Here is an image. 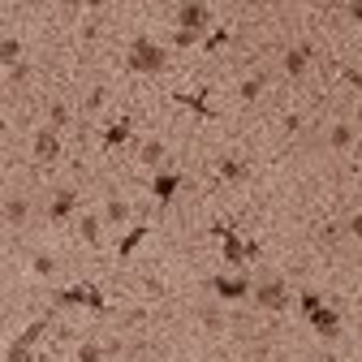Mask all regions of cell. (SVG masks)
I'll list each match as a JSON object with an SVG mask.
<instances>
[{
	"label": "cell",
	"instance_id": "cell-8",
	"mask_svg": "<svg viewBox=\"0 0 362 362\" xmlns=\"http://www.w3.org/2000/svg\"><path fill=\"white\" fill-rule=\"evenodd\" d=\"M259 302L268 306V310H285L289 293H285V285H281V281H263V285H259Z\"/></svg>",
	"mask_w": 362,
	"mask_h": 362
},
{
	"label": "cell",
	"instance_id": "cell-31",
	"mask_svg": "<svg viewBox=\"0 0 362 362\" xmlns=\"http://www.w3.org/2000/svg\"><path fill=\"white\" fill-rule=\"evenodd\" d=\"M350 233H354V237H362V211H358V216L350 220Z\"/></svg>",
	"mask_w": 362,
	"mask_h": 362
},
{
	"label": "cell",
	"instance_id": "cell-19",
	"mask_svg": "<svg viewBox=\"0 0 362 362\" xmlns=\"http://www.w3.org/2000/svg\"><path fill=\"white\" fill-rule=\"evenodd\" d=\"M125 216H129V203H125V199H108L104 220H108V224H125Z\"/></svg>",
	"mask_w": 362,
	"mask_h": 362
},
{
	"label": "cell",
	"instance_id": "cell-1",
	"mask_svg": "<svg viewBox=\"0 0 362 362\" xmlns=\"http://www.w3.org/2000/svg\"><path fill=\"white\" fill-rule=\"evenodd\" d=\"M125 65H129L134 74H160V70H164V47H160L156 39L138 35L134 47H129V56H125Z\"/></svg>",
	"mask_w": 362,
	"mask_h": 362
},
{
	"label": "cell",
	"instance_id": "cell-17",
	"mask_svg": "<svg viewBox=\"0 0 362 362\" xmlns=\"http://www.w3.org/2000/svg\"><path fill=\"white\" fill-rule=\"evenodd\" d=\"M0 61H5L9 70H18V65H22V43L13 39V35H9L5 43H0Z\"/></svg>",
	"mask_w": 362,
	"mask_h": 362
},
{
	"label": "cell",
	"instance_id": "cell-11",
	"mask_svg": "<svg viewBox=\"0 0 362 362\" xmlns=\"http://www.w3.org/2000/svg\"><path fill=\"white\" fill-rule=\"evenodd\" d=\"M177 186H181V177L177 173H160L156 181H151V194L160 203H173V194H177Z\"/></svg>",
	"mask_w": 362,
	"mask_h": 362
},
{
	"label": "cell",
	"instance_id": "cell-16",
	"mask_svg": "<svg viewBox=\"0 0 362 362\" xmlns=\"http://www.w3.org/2000/svg\"><path fill=\"white\" fill-rule=\"evenodd\" d=\"M26 211H30V207H26V199H18V194H13V199H5V220H9L13 228L26 220Z\"/></svg>",
	"mask_w": 362,
	"mask_h": 362
},
{
	"label": "cell",
	"instance_id": "cell-33",
	"mask_svg": "<svg viewBox=\"0 0 362 362\" xmlns=\"http://www.w3.org/2000/svg\"><path fill=\"white\" fill-rule=\"evenodd\" d=\"M328 362H341V358H328Z\"/></svg>",
	"mask_w": 362,
	"mask_h": 362
},
{
	"label": "cell",
	"instance_id": "cell-2",
	"mask_svg": "<svg viewBox=\"0 0 362 362\" xmlns=\"http://www.w3.org/2000/svg\"><path fill=\"white\" fill-rule=\"evenodd\" d=\"M56 306H91V310H108L104 293L95 285H74V289H56Z\"/></svg>",
	"mask_w": 362,
	"mask_h": 362
},
{
	"label": "cell",
	"instance_id": "cell-4",
	"mask_svg": "<svg viewBox=\"0 0 362 362\" xmlns=\"http://www.w3.org/2000/svg\"><path fill=\"white\" fill-rule=\"evenodd\" d=\"M47 323H52V319H35V323H30L26 332H22L18 341H13V350H9V362H30V345H35V341L47 332Z\"/></svg>",
	"mask_w": 362,
	"mask_h": 362
},
{
	"label": "cell",
	"instance_id": "cell-30",
	"mask_svg": "<svg viewBox=\"0 0 362 362\" xmlns=\"http://www.w3.org/2000/svg\"><path fill=\"white\" fill-rule=\"evenodd\" d=\"M203 319H207V328H220V310H216V306H207V310H203Z\"/></svg>",
	"mask_w": 362,
	"mask_h": 362
},
{
	"label": "cell",
	"instance_id": "cell-23",
	"mask_svg": "<svg viewBox=\"0 0 362 362\" xmlns=\"http://www.w3.org/2000/svg\"><path fill=\"white\" fill-rule=\"evenodd\" d=\"M350 142H354V129L350 125H332V147H337V151H345Z\"/></svg>",
	"mask_w": 362,
	"mask_h": 362
},
{
	"label": "cell",
	"instance_id": "cell-15",
	"mask_svg": "<svg viewBox=\"0 0 362 362\" xmlns=\"http://www.w3.org/2000/svg\"><path fill=\"white\" fill-rule=\"evenodd\" d=\"M160 160H164V142H160V138H151V142L138 147V164H147V169H160Z\"/></svg>",
	"mask_w": 362,
	"mask_h": 362
},
{
	"label": "cell",
	"instance_id": "cell-7",
	"mask_svg": "<svg viewBox=\"0 0 362 362\" xmlns=\"http://www.w3.org/2000/svg\"><path fill=\"white\" fill-rule=\"evenodd\" d=\"M211 289H216V298H224V302L246 298V293H251V285H246L242 276H216V281H211Z\"/></svg>",
	"mask_w": 362,
	"mask_h": 362
},
{
	"label": "cell",
	"instance_id": "cell-21",
	"mask_svg": "<svg viewBox=\"0 0 362 362\" xmlns=\"http://www.w3.org/2000/svg\"><path fill=\"white\" fill-rule=\"evenodd\" d=\"M220 177L224 181H242L246 177V164L242 160H220Z\"/></svg>",
	"mask_w": 362,
	"mask_h": 362
},
{
	"label": "cell",
	"instance_id": "cell-14",
	"mask_svg": "<svg viewBox=\"0 0 362 362\" xmlns=\"http://www.w3.org/2000/svg\"><path fill=\"white\" fill-rule=\"evenodd\" d=\"M177 104H186V108H194V117H216V112H211V104H207V95L199 91V95H186V91H177L173 95Z\"/></svg>",
	"mask_w": 362,
	"mask_h": 362
},
{
	"label": "cell",
	"instance_id": "cell-20",
	"mask_svg": "<svg viewBox=\"0 0 362 362\" xmlns=\"http://www.w3.org/2000/svg\"><path fill=\"white\" fill-rule=\"evenodd\" d=\"M78 237L91 242V246H100V220H95V216H82V220H78Z\"/></svg>",
	"mask_w": 362,
	"mask_h": 362
},
{
	"label": "cell",
	"instance_id": "cell-10",
	"mask_svg": "<svg viewBox=\"0 0 362 362\" xmlns=\"http://www.w3.org/2000/svg\"><path fill=\"white\" fill-rule=\"evenodd\" d=\"M129 134H134V121H129V117H121V121H112V125L104 129V151H112V147H121V142H129Z\"/></svg>",
	"mask_w": 362,
	"mask_h": 362
},
{
	"label": "cell",
	"instance_id": "cell-29",
	"mask_svg": "<svg viewBox=\"0 0 362 362\" xmlns=\"http://www.w3.org/2000/svg\"><path fill=\"white\" fill-rule=\"evenodd\" d=\"M220 43H228V26H220V30H216V35H211V39H207V52H216V47H220Z\"/></svg>",
	"mask_w": 362,
	"mask_h": 362
},
{
	"label": "cell",
	"instance_id": "cell-6",
	"mask_svg": "<svg viewBox=\"0 0 362 362\" xmlns=\"http://www.w3.org/2000/svg\"><path fill=\"white\" fill-rule=\"evenodd\" d=\"M56 156H61V129L43 125L39 134H35V160H39V164H52Z\"/></svg>",
	"mask_w": 362,
	"mask_h": 362
},
{
	"label": "cell",
	"instance_id": "cell-26",
	"mask_svg": "<svg viewBox=\"0 0 362 362\" xmlns=\"http://www.w3.org/2000/svg\"><path fill=\"white\" fill-rule=\"evenodd\" d=\"M65 121H70V108H65V104H52V112H47V125H52V129H61Z\"/></svg>",
	"mask_w": 362,
	"mask_h": 362
},
{
	"label": "cell",
	"instance_id": "cell-27",
	"mask_svg": "<svg viewBox=\"0 0 362 362\" xmlns=\"http://www.w3.org/2000/svg\"><path fill=\"white\" fill-rule=\"evenodd\" d=\"M259 91H263L259 78H246V82H242V100H259Z\"/></svg>",
	"mask_w": 362,
	"mask_h": 362
},
{
	"label": "cell",
	"instance_id": "cell-28",
	"mask_svg": "<svg viewBox=\"0 0 362 362\" xmlns=\"http://www.w3.org/2000/svg\"><path fill=\"white\" fill-rule=\"evenodd\" d=\"M35 272H39V276H52V272H56V263L47 259V255H35Z\"/></svg>",
	"mask_w": 362,
	"mask_h": 362
},
{
	"label": "cell",
	"instance_id": "cell-18",
	"mask_svg": "<svg viewBox=\"0 0 362 362\" xmlns=\"http://www.w3.org/2000/svg\"><path fill=\"white\" fill-rule=\"evenodd\" d=\"M306 56H310V47H306V43H298V47H293V52L285 56V70H289L293 78H298V74L306 70Z\"/></svg>",
	"mask_w": 362,
	"mask_h": 362
},
{
	"label": "cell",
	"instance_id": "cell-5",
	"mask_svg": "<svg viewBox=\"0 0 362 362\" xmlns=\"http://www.w3.org/2000/svg\"><path fill=\"white\" fill-rule=\"evenodd\" d=\"M211 233L224 242V263H246V242L237 237V224H216Z\"/></svg>",
	"mask_w": 362,
	"mask_h": 362
},
{
	"label": "cell",
	"instance_id": "cell-25",
	"mask_svg": "<svg viewBox=\"0 0 362 362\" xmlns=\"http://www.w3.org/2000/svg\"><path fill=\"white\" fill-rule=\"evenodd\" d=\"M298 306H302V315H315L323 302H319V293H310V289H306V293H298Z\"/></svg>",
	"mask_w": 362,
	"mask_h": 362
},
{
	"label": "cell",
	"instance_id": "cell-3",
	"mask_svg": "<svg viewBox=\"0 0 362 362\" xmlns=\"http://www.w3.org/2000/svg\"><path fill=\"white\" fill-rule=\"evenodd\" d=\"M211 26V9L207 5H181L177 9V30H194V35H203Z\"/></svg>",
	"mask_w": 362,
	"mask_h": 362
},
{
	"label": "cell",
	"instance_id": "cell-9",
	"mask_svg": "<svg viewBox=\"0 0 362 362\" xmlns=\"http://www.w3.org/2000/svg\"><path fill=\"white\" fill-rule=\"evenodd\" d=\"M306 319H310V328H315L319 337H337V328H341V315L332 306H319L315 315H306Z\"/></svg>",
	"mask_w": 362,
	"mask_h": 362
},
{
	"label": "cell",
	"instance_id": "cell-12",
	"mask_svg": "<svg viewBox=\"0 0 362 362\" xmlns=\"http://www.w3.org/2000/svg\"><path fill=\"white\" fill-rule=\"evenodd\" d=\"M74 207H78V194H74V190H56V199H52V207H47V216H52V220H65Z\"/></svg>",
	"mask_w": 362,
	"mask_h": 362
},
{
	"label": "cell",
	"instance_id": "cell-22",
	"mask_svg": "<svg viewBox=\"0 0 362 362\" xmlns=\"http://www.w3.org/2000/svg\"><path fill=\"white\" fill-rule=\"evenodd\" d=\"M78 362H104V345H95V341H87L78 350Z\"/></svg>",
	"mask_w": 362,
	"mask_h": 362
},
{
	"label": "cell",
	"instance_id": "cell-24",
	"mask_svg": "<svg viewBox=\"0 0 362 362\" xmlns=\"http://www.w3.org/2000/svg\"><path fill=\"white\" fill-rule=\"evenodd\" d=\"M194 43H199V35H194V30H173V47H181V52H190Z\"/></svg>",
	"mask_w": 362,
	"mask_h": 362
},
{
	"label": "cell",
	"instance_id": "cell-32",
	"mask_svg": "<svg viewBox=\"0 0 362 362\" xmlns=\"http://www.w3.org/2000/svg\"><path fill=\"white\" fill-rule=\"evenodd\" d=\"M345 13H350L354 22H362V5H345Z\"/></svg>",
	"mask_w": 362,
	"mask_h": 362
},
{
	"label": "cell",
	"instance_id": "cell-13",
	"mask_svg": "<svg viewBox=\"0 0 362 362\" xmlns=\"http://www.w3.org/2000/svg\"><path fill=\"white\" fill-rule=\"evenodd\" d=\"M147 233H151V228H147V224H138V228H129V233L121 237V246H117V255H121V259H129V255H134L138 246L147 242Z\"/></svg>",
	"mask_w": 362,
	"mask_h": 362
}]
</instances>
